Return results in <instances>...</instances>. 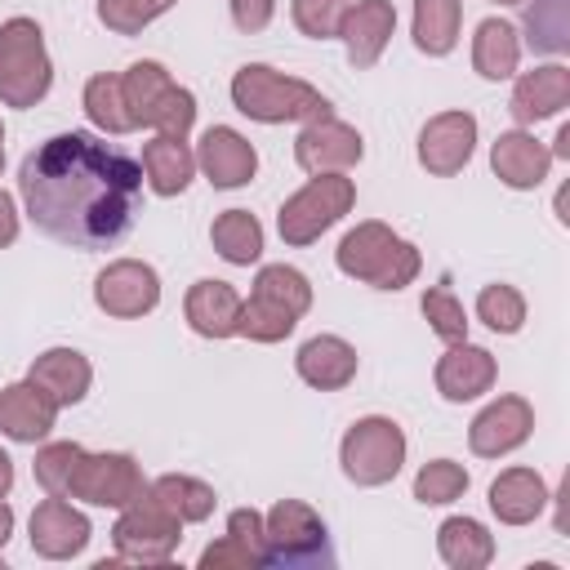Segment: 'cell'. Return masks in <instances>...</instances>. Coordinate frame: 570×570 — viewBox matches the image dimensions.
<instances>
[{"instance_id":"obj_31","label":"cell","mask_w":570,"mask_h":570,"mask_svg":"<svg viewBox=\"0 0 570 570\" xmlns=\"http://www.w3.org/2000/svg\"><path fill=\"white\" fill-rule=\"evenodd\" d=\"M147 494L165 508V512H174L183 525L187 521H205L209 512H214V490L205 485V481H196V476H183V472H165V476H156L151 485H147Z\"/></svg>"},{"instance_id":"obj_47","label":"cell","mask_w":570,"mask_h":570,"mask_svg":"<svg viewBox=\"0 0 570 570\" xmlns=\"http://www.w3.org/2000/svg\"><path fill=\"white\" fill-rule=\"evenodd\" d=\"M552 156H557V160H570V125L557 129V147H552Z\"/></svg>"},{"instance_id":"obj_3","label":"cell","mask_w":570,"mask_h":570,"mask_svg":"<svg viewBox=\"0 0 570 570\" xmlns=\"http://www.w3.org/2000/svg\"><path fill=\"white\" fill-rule=\"evenodd\" d=\"M338 272L352 281H365L374 289H405L419 276V249L410 240H401L387 223H356L343 240H338Z\"/></svg>"},{"instance_id":"obj_35","label":"cell","mask_w":570,"mask_h":570,"mask_svg":"<svg viewBox=\"0 0 570 570\" xmlns=\"http://www.w3.org/2000/svg\"><path fill=\"white\" fill-rule=\"evenodd\" d=\"M294 325H298V316H294V312H285L281 303H267V298L249 294V298L240 303L236 334H245V338H254V343H281V338H289V334H294Z\"/></svg>"},{"instance_id":"obj_13","label":"cell","mask_w":570,"mask_h":570,"mask_svg":"<svg viewBox=\"0 0 570 570\" xmlns=\"http://www.w3.org/2000/svg\"><path fill=\"white\" fill-rule=\"evenodd\" d=\"M476 147V116L472 111H441L419 129V165L436 178L459 174Z\"/></svg>"},{"instance_id":"obj_20","label":"cell","mask_w":570,"mask_h":570,"mask_svg":"<svg viewBox=\"0 0 570 570\" xmlns=\"http://www.w3.org/2000/svg\"><path fill=\"white\" fill-rule=\"evenodd\" d=\"M490 165H494V174H499L508 187L530 191V187H539V183L548 178V169H552V151H548L534 134H525V129H508V134L494 138V147H490Z\"/></svg>"},{"instance_id":"obj_16","label":"cell","mask_w":570,"mask_h":570,"mask_svg":"<svg viewBox=\"0 0 570 570\" xmlns=\"http://www.w3.org/2000/svg\"><path fill=\"white\" fill-rule=\"evenodd\" d=\"M196 165L205 169V178L214 187H245L258 169V151L232 125H209L196 142Z\"/></svg>"},{"instance_id":"obj_10","label":"cell","mask_w":570,"mask_h":570,"mask_svg":"<svg viewBox=\"0 0 570 570\" xmlns=\"http://www.w3.org/2000/svg\"><path fill=\"white\" fill-rule=\"evenodd\" d=\"M147 490L134 454H80V468L67 485V499H85L94 508H129Z\"/></svg>"},{"instance_id":"obj_32","label":"cell","mask_w":570,"mask_h":570,"mask_svg":"<svg viewBox=\"0 0 570 570\" xmlns=\"http://www.w3.org/2000/svg\"><path fill=\"white\" fill-rule=\"evenodd\" d=\"M521 31L534 53H566L570 49V0H525Z\"/></svg>"},{"instance_id":"obj_2","label":"cell","mask_w":570,"mask_h":570,"mask_svg":"<svg viewBox=\"0 0 570 570\" xmlns=\"http://www.w3.org/2000/svg\"><path fill=\"white\" fill-rule=\"evenodd\" d=\"M232 102L240 116L258 120V125H285V120H321L330 116V102L321 89H312L307 80H294L285 71H272L263 62H245L232 76Z\"/></svg>"},{"instance_id":"obj_30","label":"cell","mask_w":570,"mask_h":570,"mask_svg":"<svg viewBox=\"0 0 570 570\" xmlns=\"http://www.w3.org/2000/svg\"><path fill=\"white\" fill-rule=\"evenodd\" d=\"M209 240H214L218 258H227V263H236V267H249V263H258V254H263V227H258V218H254L249 209H227V214H218L214 227H209Z\"/></svg>"},{"instance_id":"obj_7","label":"cell","mask_w":570,"mask_h":570,"mask_svg":"<svg viewBox=\"0 0 570 570\" xmlns=\"http://www.w3.org/2000/svg\"><path fill=\"white\" fill-rule=\"evenodd\" d=\"M356 205V183L347 174H312L307 187H298L281 214H276V227H281V240L285 245H312L321 240V232H330L347 209Z\"/></svg>"},{"instance_id":"obj_8","label":"cell","mask_w":570,"mask_h":570,"mask_svg":"<svg viewBox=\"0 0 570 570\" xmlns=\"http://www.w3.org/2000/svg\"><path fill=\"white\" fill-rule=\"evenodd\" d=\"M338 463L356 485H387L405 463V432L383 414L356 419L338 445Z\"/></svg>"},{"instance_id":"obj_5","label":"cell","mask_w":570,"mask_h":570,"mask_svg":"<svg viewBox=\"0 0 570 570\" xmlns=\"http://www.w3.org/2000/svg\"><path fill=\"white\" fill-rule=\"evenodd\" d=\"M263 566H285V570L334 566V543L316 508H307L303 499H281L263 517Z\"/></svg>"},{"instance_id":"obj_27","label":"cell","mask_w":570,"mask_h":570,"mask_svg":"<svg viewBox=\"0 0 570 570\" xmlns=\"http://www.w3.org/2000/svg\"><path fill=\"white\" fill-rule=\"evenodd\" d=\"M521 62V40H517V27L503 22V18H485L472 36V67L476 76L485 80H508Z\"/></svg>"},{"instance_id":"obj_6","label":"cell","mask_w":570,"mask_h":570,"mask_svg":"<svg viewBox=\"0 0 570 570\" xmlns=\"http://www.w3.org/2000/svg\"><path fill=\"white\" fill-rule=\"evenodd\" d=\"M53 85V67L45 53V31L31 18H9L0 27V102L36 107Z\"/></svg>"},{"instance_id":"obj_38","label":"cell","mask_w":570,"mask_h":570,"mask_svg":"<svg viewBox=\"0 0 570 570\" xmlns=\"http://www.w3.org/2000/svg\"><path fill=\"white\" fill-rule=\"evenodd\" d=\"M476 321H485L494 334H517L525 325V298L512 285H485L476 294Z\"/></svg>"},{"instance_id":"obj_51","label":"cell","mask_w":570,"mask_h":570,"mask_svg":"<svg viewBox=\"0 0 570 570\" xmlns=\"http://www.w3.org/2000/svg\"><path fill=\"white\" fill-rule=\"evenodd\" d=\"M0 142H4V125H0Z\"/></svg>"},{"instance_id":"obj_24","label":"cell","mask_w":570,"mask_h":570,"mask_svg":"<svg viewBox=\"0 0 570 570\" xmlns=\"http://www.w3.org/2000/svg\"><path fill=\"white\" fill-rule=\"evenodd\" d=\"M27 379H31L36 387H45V392L58 401V410H62V405L85 401V392H89V383H94V370H89V361H85L76 347H49V352H40V356L31 361Z\"/></svg>"},{"instance_id":"obj_28","label":"cell","mask_w":570,"mask_h":570,"mask_svg":"<svg viewBox=\"0 0 570 570\" xmlns=\"http://www.w3.org/2000/svg\"><path fill=\"white\" fill-rule=\"evenodd\" d=\"M436 552H441V561L454 566V570H481V566H490V557H494V539H490V530H485L481 521H472V517H450V521H441V530H436Z\"/></svg>"},{"instance_id":"obj_18","label":"cell","mask_w":570,"mask_h":570,"mask_svg":"<svg viewBox=\"0 0 570 570\" xmlns=\"http://www.w3.org/2000/svg\"><path fill=\"white\" fill-rule=\"evenodd\" d=\"M494 356L485 352V347H476V343H450V352L436 361V392L445 396V401H454V405H463V401H476V396H485L490 387H494Z\"/></svg>"},{"instance_id":"obj_21","label":"cell","mask_w":570,"mask_h":570,"mask_svg":"<svg viewBox=\"0 0 570 570\" xmlns=\"http://www.w3.org/2000/svg\"><path fill=\"white\" fill-rule=\"evenodd\" d=\"M294 365H298V379L312 383L316 392H338L356 379V347L338 334H316L298 347Z\"/></svg>"},{"instance_id":"obj_23","label":"cell","mask_w":570,"mask_h":570,"mask_svg":"<svg viewBox=\"0 0 570 570\" xmlns=\"http://www.w3.org/2000/svg\"><path fill=\"white\" fill-rule=\"evenodd\" d=\"M240 294L227 285V281H196L187 289V303H183V316L187 325L200 334V338H232L236 334V321H240Z\"/></svg>"},{"instance_id":"obj_45","label":"cell","mask_w":570,"mask_h":570,"mask_svg":"<svg viewBox=\"0 0 570 570\" xmlns=\"http://www.w3.org/2000/svg\"><path fill=\"white\" fill-rule=\"evenodd\" d=\"M13 240H18V209H13V200L0 191V249L13 245Z\"/></svg>"},{"instance_id":"obj_42","label":"cell","mask_w":570,"mask_h":570,"mask_svg":"<svg viewBox=\"0 0 570 570\" xmlns=\"http://www.w3.org/2000/svg\"><path fill=\"white\" fill-rule=\"evenodd\" d=\"M223 566L245 570V566H258V557H254L245 543H236L232 534H223L218 543H209V548L200 552V570H223Z\"/></svg>"},{"instance_id":"obj_11","label":"cell","mask_w":570,"mask_h":570,"mask_svg":"<svg viewBox=\"0 0 570 570\" xmlns=\"http://www.w3.org/2000/svg\"><path fill=\"white\" fill-rule=\"evenodd\" d=\"M94 303L107 312V316H120V321H134V316H147L156 303H160V276L156 267L138 263V258H116L98 272L94 281Z\"/></svg>"},{"instance_id":"obj_49","label":"cell","mask_w":570,"mask_h":570,"mask_svg":"<svg viewBox=\"0 0 570 570\" xmlns=\"http://www.w3.org/2000/svg\"><path fill=\"white\" fill-rule=\"evenodd\" d=\"M494 4H525V0H494Z\"/></svg>"},{"instance_id":"obj_33","label":"cell","mask_w":570,"mask_h":570,"mask_svg":"<svg viewBox=\"0 0 570 570\" xmlns=\"http://www.w3.org/2000/svg\"><path fill=\"white\" fill-rule=\"evenodd\" d=\"M85 116L102 129V134H129L134 120H129V107H125V94H120V76H94L85 85Z\"/></svg>"},{"instance_id":"obj_29","label":"cell","mask_w":570,"mask_h":570,"mask_svg":"<svg viewBox=\"0 0 570 570\" xmlns=\"http://www.w3.org/2000/svg\"><path fill=\"white\" fill-rule=\"evenodd\" d=\"M463 4L459 0H414V45L428 58H445L459 45Z\"/></svg>"},{"instance_id":"obj_41","label":"cell","mask_w":570,"mask_h":570,"mask_svg":"<svg viewBox=\"0 0 570 570\" xmlns=\"http://www.w3.org/2000/svg\"><path fill=\"white\" fill-rule=\"evenodd\" d=\"M352 0H294L289 13H294V27L312 40H334L343 31V18H347Z\"/></svg>"},{"instance_id":"obj_17","label":"cell","mask_w":570,"mask_h":570,"mask_svg":"<svg viewBox=\"0 0 570 570\" xmlns=\"http://www.w3.org/2000/svg\"><path fill=\"white\" fill-rule=\"evenodd\" d=\"M53 419H58V401L36 387L31 379L22 383H9L0 392V432L9 441H22V445H36L53 432Z\"/></svg>"},{"instance_id":"obj_19","label":"cell","mask_w":570,"mask_h":570,"mask_svg":"<svg viewBox=\"0 0 570 570\" xmlns=\"http://www.w3.org/2000/svg\"><path fill=\"white\" fill-rule=\"evenodd\" d=\"M392 31H396V9H392V0H356V4L347 9V18H343V31H338L343 45H347V62H352L356 71L374 67V62L383 58Z\"/></svg>"},{"instance_id":"obj_25","label":"cell","mask_w":570,"mask_h":570,"mask_svg":"<svg viewBox=\"0 0 570 570\" xmlns=\"http://www.w3.org/2000/svg\"><path fill=\"white\" fill-rule=\"evenodd\" d=\"M548 503V485L534 468H508L490 481V512L503 525H530Z\"/></svg>"},{"instance_id":"obj_1","label":"cell","mask_w":570,"mask_h":570,"mask_svg":"<svg viewBox=\"0 0 570 570\" xmlns=\"http://www.w3.org/2000/svg\"><path fill=\"white\" fill-rule=\"evenodd\" d=\"M18 196L36 232L71 249L116 245L142 200V165L120 147L67 129L22 156Z\"/></svg>"},{"instance_id":"obj_46","label":"cell","mask_w":570,"mask_h":570,"mask_svg":"<svg viewBox=\"0 0 570 570\" xmlns=\"http://www.w3.org/2000/svg\"><path fill=\"white\" fill-rule=\"evenodd\" d=\"M9 490H13V459L0 450V499H4Z\"/></svg>"},{"instance_id":"obj_26","label":"cell","mask_w":570,"mask_h":570,"mask_svg":"<svg viewBox=\"0 0 570 570\" xmlns=\"http://www.w3.org/2000/svg\"><path fill=\"white\" fill-rule=\"evenodd\" d=\"M191 178H196V151L187 147V138L156 134L151 142H142V183L156 196H178L187 191Z\"/></svg>"},{"instance_id":"obj_44","label":"cell","mask_w":570,"mask_h":570,"mask_svg":"<svg viewBox=\"0 0 570 570\" xmlns=\"http://www.w3.org/2000/svg\"><path fill=\"white\" fill-rule=\"evenodd\" d=\"M227 4H232V22H236L245 36L263 31V27L272 22V13H276V0H227Z\"/></svg>"},{"instance_id":"obj_15","label":"cell","mask_w":570,"mask_h":570,"mask_svg":"<svg viewBox=\"0 0 570 570\" xmlns=\"http://www.w3.org/2000/svg\"><path fill=\"white\" fill-rule=\"evenodd\" d=\"M89 534H94L89 530V517L76 512L62 494L40 499L36 512H31V552H40L49 561H67V557L85 552Z\"/></svg>"},{"instance_id":"obj_37","label":"cell","mask_w":570,"mask_h":570,"mask_svg":"<svg viewBox=\"0 0 570 570\" xmlns=\"http://www.w3.org/2000/svg\"><path fill=\"white\" fill-rule=\"evenodd\" d=\"M80 454L85 450L76 441H49V445H40L36 450V481H40V490L67 499V485H71V476L80 468Z\"/></svg>"},{"instance_id":"obj_34","label":"cell","mask_w":570,"mask_h":570,"mask_svg":"<svg viewBox=\"0 0 570 570\" xmlns=\"http://www.w3.org/2000/svg\"><path fill=\"white\" fill-rule=\"evenodd\" d=\"M254 294L267 298V303H281L285 312L303 316L312 307V285L298 267H285V263H267L258 276H254Z\"/></svg>"},{"instance_id":"obj_36","label":"cell","mask_w":570,"mask_h":570,"mask_svg":"<svg viewBox=\"0 0 570 570\" xmlns=\"http://www.w3.org/2000/svg\"><path fill=\"white\" fill-rule=\"evenodd\" d=\"M463 490H468V472H463V463H454V459H432V463H423L419 476H414V499H419V503H432V508L463 499Z\"/></svg>"},{"instance_id":"obj_43","label":"cell","mask_w":570,"mask_h":570,"mask_svg":"<svg viewBox=\"0 0 570 570\" xmlns=\"http://www.w3.org/2000/svg\"><path fill=\"white\" fill-rule=\"evenodd\" d=\"M227 534H232L236 543H245V548L258 557V566H263V517H258L254 508H236V512L227 517Z\"/></svg>"},{"instance_id":"obj_22","label":"cell","mask_w":570,"mask_h":570,"mask_svg":"<svg viewBox=\"0 0 570 570\" xmlns=\"http://www.w3.org/2000/svg\"><path fill=\"white\" fill-rule=\"evenodd\" d=\"M566 102H570V67L548 62V67H534V71H525L517 80L508 107H512V120L517 125H534V120L557 116Z\"/></svg>"},{"instance_id":"obj_4","label":"cell","mask_w":570,"mask_h":570,"mask_svg":"<svg viewBox=\"0 0 570 570\" xmlns=\"http://www.w3.org/2000/svg\"><path fill=\"white\" fill-rule=\"evenodd\" d=\"M120 94H125V107H129L134 129L147 125L156 134L187 138V129L196 125V98H191V89L174 85L160 62H134L120 76Z\"/></svg>"},{"instance_id":"obj_9","label":"cell","mask_w":570,"mask_h":570,"mask_svg":"<svg viewBox=\"0 0 570 570\" xmlns=\"http://www.w3.org/2000/svg\"><path fill=\"white\" fill-rule=\"evenodd\" d=\"M183 521L174 512H165L147 490L120 508V521L111 530V543H116V557L120 561H142V566H156V561H169L174 548H178V534Z\"/></svg>"},{"instance_id":"obj_50","label":"cell","mask_w":570,"mask_h":570,"mask_svg":"<svg viewBox=\"0 0 570 570\" xmlns=\"http://www.w3.org/2000/svg\"><path fill=\"white\" fill-rule=\"evenodd\" d=\"M0 169H4V147H0Z\"/></svg>"},{"instance_id":"obj_12","label":"cell","mask_w":570,"mask_h":570,"mask_svg":"<svg viewBox=\"0 0 570 570\" xmlns=\"http://www.w3.org/2000/svg\"><path fill=\"white\" fill-rule=\"evenodd\" d=\"M361 156H365L361 134H356L352 125L334 120V116L307 120L303 134L294 138V160H298V169H307V174H347Z\"/></svg>"},{"instance_id":"obj_48","label":"cell","mask_w":570,"mask_h":570,"mask_svg":"<svg viewBox=\"0 0 570 570\" xmlns=\"http://www.w3.org/2000/svg\"><path fill=\"white\" fill-rule=\"evenodd\" d=\"M9 534H13V512H9V503H0V548L9 543Z\"/></svg>"},{"instance_id":"obj_39","label":"cell","mask_w":570,"mask_h":570,"mask_svg":"<svg viewBox=\"0 0 570 570\" xmlns=\"http://www.w3.org/2000/svg\"><path fill=\"white\" fill-rule=\"evenodd\" d=\"M178 0H98V22L111 27L116 36H138L147 22H156Z\"/></svg>"},{"instance_id":"obj_40","label":"cell","mask_w":570,"mask_h":570,"mask_svg":"<svg viewBox=\"0 0 570 570\" xmlns=\"http://www.w3.org/2000/svg\"><path fill=\"white\" fill-rule=\"evenodd\" d=\"M423 316H428V325L441 343H463L468 338V316H463V303L454 298L450 285H432L423 294Z\"/></svg>"},{"instance_id":"obj_14","label":"cell","mask_w":570,"mask_h":570,"mask_svg":"<svg viewBox=\"0 0 570 570\" xmlns=\"http://www.w3.org/2000/svg\"><path fill=\"white\" fill-rule=\"evenodd\" d=\"M530 432H534V410H530V401H525V396H499V401H490V405L472 419L468 445H472V454H481V459H499V454H512L517 445H525Z\"/></svg>"}]
</instances>
